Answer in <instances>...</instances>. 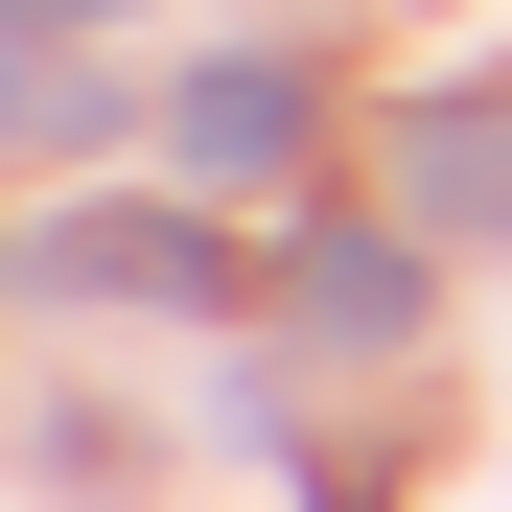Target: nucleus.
Here are the masks:
<instances>
[{
  "label": "nucleus",
  "instance_id": "obj_1",
  "mask_svg": "<svg viewBox=\"0 0 512 512\" xmlns=\"http://www.w3.org/2000/svg\"><path fill=\"white\" fill-rule=\"evenodd\" d=\"M47 280H70V303H233V233H210V210H70Z\"/></svg>",
  "mask_w": 512,
  "mask_h": 512
},
{
  "label": "nucleus",
  "instance_id": "obj_2",
  "mask_svg": "<svg viewBox=\"0 0 512 512\" xmlns=\"http://www.w3.org/2000/svg\"><path fill=\"white\" fill-rule=\"evenodd\" d=\"M396 233H512V94L396 117Z\"/></svg>",
  "mask_w": 512,
  "mask_h": 512
},
{
  "label": "nucleus",
  "instance_id": "obj_3",
  "mask_svg": "<svg viewBox=\"0 0 512 512\" xmlns=\"http://www.w3.org/2000/svg\"><path fill=\"white\" fill-rule=\"evenodd\" d=\"M163 140H187V187H280V163H303V70H187V94H163Z\"/></svg>",
  "mask_w": 512,
  "mask_h": 512
},
{
  "label": "nucleus",
  "instance_id": "obj_4",
  "mask_svg": "<svg viewBox=\"0 0 512 512\" xmlns=\"http://www.w3.org/2000/svg\"><path fill=\"white\" fill-rule=\"evenodd\" d=\"M373 326H419V256H373V233H326V280H303V350H373Z\"/></svg>",
  "mask_w": 512,
  "mask_h": 512
}]
</instances>
